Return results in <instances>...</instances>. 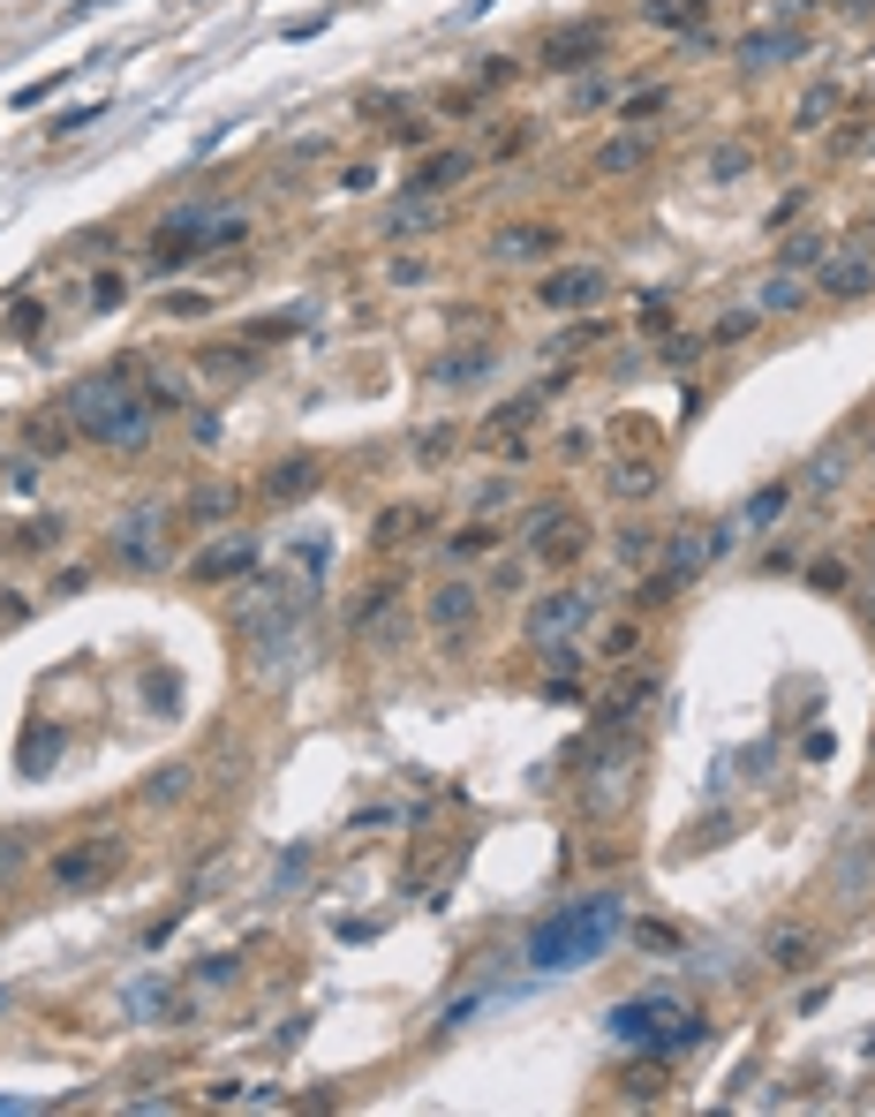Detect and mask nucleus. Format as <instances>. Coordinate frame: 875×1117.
I'll list each match as a JSON object with an SVG mask.
<instances>
[{
	"instance_id": "f257e3e1",
	"label": "nucleus",
	"mask_w": 875,
	"mask_h": 1117,
	"mask_svg": "<svg viewBox=\"0 0 875 1117\" xmlns=\"http://www.w3.org/2000/svg\"><path fill=\"white\" fill-rule=\"evenodd\" d=\"M626 929V891H588V899H566L559 914H543L529 929V974H582L588 959L619 944Z\"/></svg>"
},
{
	"instance_id": "f03ea898",
	"label": "nucleus",
	"mask_w": 875,
	"mask_h": 1117,
	"mask_svg": "<svg viewBox=\"0 0 875 1117\" xmlns=\"http://www.w3.org/2000/svg\"><path fill=\"white\" fill-rule=\"evenodd\" d=\"M136 355H122V363H106V370H91V378H76L69 386V416H76V430H84L91 446H106V453H144L152 446V400L136 393Z\"/></svg>"
},
{
	"instance_id": "7ed1b4c3",
	"label": "nucleus",
	"mask_w": 875,
	"mask_h": 1117,
	"mask_svg": "<svg viewBox=\"0 0 875 1117\" xmlns=\"http://www.w3.org/2000/svg\"><path fill=\"white\" fill-rule=\"evenodd\" d=\"M604 1034H612L619 1050H634V1057H649V1065H671V1057H687V1050L709 1042V1020L695 1004H679L671 989H649V996L612 1004V1012H604Z\"/></svg>"
},
{
	"instance_id": "20e7f679",
	"label": "nucleus",
	"mask_w": 875,
	"mask_h": 1117,
	"mask_svg": "<svg viewBox=\"0 0 875 1117\" xmlns=\"http://www.w3.org/2000/svg\"><path fill=\"white\" fill-rule=\"evenodd\" d=\"M250 234L242 212H211V205H174L159 227H152V264H181L189 250H235Z\"/></svg>"
},
{
	"instance_id": "39448f33",
	"label": "nucleus",
	"mask_w": 875,
	"mask_h": 1117,
	"mask_svg": "<svg viewBox=\"0 0 875 1117\" xmlns=\"http://www.w3.org/2000/svg\"><path fill=\"white\" fill-rule=\"evenodd\" d=\"M114 868H122V838L98 831V838H76V846L53 854V884H61V891H98Z\"/></svg>"
},
{
	"instance_id": "423d86ee",
	"label": "nucleus",
	"mask_w": 875,
	"mask_h": 1117,
	"mask_svg": "<svg viewBox=\"0 0 875 1117\" xmlns=\"http://www.w3.org/2000/svg\"><path fill=\"white\" fill-rule=\"evenodd\" d=\"M604 295H612V272H604V264H559V272H543V288H537V302L551 310V317L596 310Z\"/></svg>"
},
{
	"instance_id": "0eeeda50",
	"label": "nucleus",
	"mask_w": 875,
	"mask_h": 1117,
	"mask_svg": "<svg viewBox=\"0 0 875 1117\" xmlns=\"http://www.w3.org/2000/svg\"><path fill=\"white\" fill-rule=\"evenodd\" d=\"M582 552H588V529L566 514V507H537V514H529V558H537V566H559V574H566Z\"/></svg>"
},
{
	"instance_id": "6e6552de",
	"label": "nucleus",
	"mask_w": 875,
	"mask_h": 1117,
	"mask_svg": "<svg viewBox=\"0 0 875 1117\" xmlns=\"http://www.w3.org/2000/svg\"><path fill=\"white\" fill-rule=\"evenodd\" d=\"M476 612H483V589H476V582H460V574L438 582V589H430V635H438L446 649H460L468 635H476Z\"/></svg>"
},
{
	"instance_id": "1a4fd4ad",
	"label": "nucleus",
	"mask_w": 875,
	"mask_h": 1117,
	"mask_svg": "<svg viewBox=\"0 0 875 1117\" xmlns=\"http://www.w3.org/2000/svg\"><path fill=\"white\" fill-rule=\"evenodd\" d=\"M588 612H596V604H588V589H543V597L529 604V643L543 649V643H566V635H582Z\"/></svg>"
},
{
	"instance_id": "9d476101",
	"label": "nucleus",
	"mask_w": 875,
	"mask_h": 1117,
	"mask_svg": "<svg viewBox=\"0 0 875 1117\" xmlns=\"http://www.w3.org/2000/svg\"><path fill=\"white\" fill-rule=\"evenodd\" d=\"M815 288H823L831 302H868L875 295V258L861 250V242H845V250L831 242V258L815 264Z\"/></svg>"
},
{
	"instance_id": "9b49d317",
	"label": "nucleus",
	"mask_w": 875,
	"mask_h": 1117,
	"mask_svg": "<svg viewBox=\"0 0 875 1117\" xmlns=\"http://www.w3.org/2000/svg\"><path fill=\"white\" fill-rule=\"evenodd\" d=\"M559 227L551 219H506L499 234H491V258L499 264H543V258H559Z\"/></svg>"
},
{
	"instance_id": "f8f14e48",
	"label": "nucleus",
	"mask_w": 875,
	"mask_h": 1117,
	"mask_svg": "<svg viewBox=\"0 0 875 1117\" xmlns=\"http://www.w3.org/2000/svg\"><path fill=\"white\" fill-rule=\"evenodd\" d=\"M242 574H257V536H242V529H227L211 552H197V566H189V582L197 589H219V582H242Z\"/></svg>"
},
{
	"instance_id": "ddd939ff",
	"label": "nucleus",
	"mask_w": 875,
	"mask_h": 1117,
	"mask_svg": "<svg viewBox=\"0 0 875 1117\" xmlns=\"http://www.w3.org/2000/svg\"><path fill=\"white\" fill-rule=\"evenodd\" d=\"M159 521H167L159 507H136V514H122V521H114V558H122V566H136V574H152V566L167 558V544H159Z\"/></svg>"
},
{
	"instance_id": "4468645a",
	"label": "nucleus",
	"mask_w": 875,
	"mask_h": 1117,
	"mask_svg": "<svg viewBox=\"0 0 875 1117\" xmlns=\"http://www.w3.org/2000/svg\"><path fill=\"white\" fill-rule=\"evenodd\" d=\"M596 53H604V23H574V31H559V39L543 45V69H551V76H574Z\"/></svg>"
},
{
	"instance_id": "2eb2a0df",
	"label": "nucleus",
	"mask_w": 875,
	"mask_h": 1117,
	"mask_svg": "<svg viewBox=\"0 0 875 1117\" xmlns=\"http://www.w3.org/2000/svg\"><path fill=\"white\" fill-rule=\"evenodd\" d=\"M310 491H317V453H288V461L264 469V499H272V507H294V499H310Z\"/></svg>"
},
{
	"instance_id": "dca6fc26",
	"label": "nucleus",
	"mask_w": 875,
	"mask_h": 1117,
	"mask_svg": "<svg viewBox=\"0 0 875 1117\" xmlns=\"http://www.w3.org/2000/svg\"><path fill=\"white\" fill-rule=\"evenodd\" d=\"M649 152H657V144H649L642 129H619V136H604V144L588 152V174H642Z\"/></svg>"
},
{
	"instance_id": "f3484780",
	"label": "nucleus",
	"mask_w": 875,
	"mask_h": 1117,
	"mask_svg": "<svg viewBox=\"0 0 875 1117\" xmlns=\"http://www.w3.org/2000/svg\"><path fill=\"white\" fill-rule=\"evenodd\" d=\"M491 363H499L491 347H454V355L430 363V378H438V386H476V378H491Z\"/></svg>"
},
{
	"instance_id": "a211bd4d",
	"label": "nucleus",
	"mask_w": 875,
	"mask_h": 1117,
	"mask_svg": "<svg viewBox=\"0 0 875 1117\" xmlns=\"http://www.w3.org/2000/svg\"><path fill=\"white\" fill-rule=\"evenodd\" d=\"M53 755H61V725H31L23 740H15V777H45Z\"/></svg>"
},
{
	"instance_id": "6ab92c4d",
	"label": "nucleus",
	"mask_w": 875,
	"mask_h": 1117,
	"mask_svg": "<svg viewBox=\"0 0 875 1117\" xmlns=\"http://www.w3.org/2000/svg\"><path fill=\"white\" fill-rule=\"evenodd\" d=\"M800 53H808V31H754V39H740V61H754V69L800 61Z\"/></svg>"
},
{
	"instance_id": "aec40b11",
	"label": "nucleus",
	"mask_w": 875,
	"mask_h": 1117,
	"mask_svg": "<svg viewBox=\"0 0 875 1117\" xmlns=\"http://www.w3.org/2000/svg\"><path fill=\"white\" fill-rule=\"evenodd\" d=\"M430 529V507H377L371 514V544H408Z\"/></svg>"
},
{
	"instance_id": "412c9836",
	"label": "nucleus",
	"mask_w": 875,
	"mask_h": 1117,
	"mask_svg": "<svg viewBox=\"0 0 875 1117\" xmlns=\"http://www.w3.org/2000/svg\"><path fill=\"white\" fill-rule=\"evenodd\" d=\"M468 167H476L468 152H430V159L416 167V197H446V189H454V181H460Z\"/></svg>"
},
{
	"instance_id": "4be33fe9",
	"label": "nucleus",
	"mask_w": 875,
	"mask_h": 1117,
	"mask_svg": "<svg viewBox=\"0 0 875 1117\" xmlns=\"http://www.w3.org/2000/svg\"><path fill=\"white\" fill-rule=\"evenodd\" d=\"M235 507H242V491H235V483H205V491H189V499H181V514L197 521V529H211V521H227Z\"/></svg>"
},
{
	"instance_id": "5701e85b",
	"label": "nucleus",
	"mask_w": 875,
	"mask_h": 1117,
	"mask_svg": "<svg viewBox=\"0 0 875 1117\" xmlns=\"http://www.w3.org/2000/svg\"><path fill=\"white\" fill-rule=\"evenodd\" d=\"M446 227V205L438 197H408V205H393V219H385V234H438Z\"/></svg>"
},
{
	"instance_id": "b1692460",
	"label": "nucleus",
	"mask_w": 875,
	"mask_h": 1117,
	"mask_svg": "<svg viewBox=\"0 0 875 1117\" xmlns=\"http://www.w3.org/2000/svg\"><path fill=\"white\" fill-rule=\"evenodd\" d=\"M754 302H762V317H792V310L808 302V280H800V272H770Z\"/></svg>"
},
{
	"instance_id": "393cba45",
	"label": "nucleus",
	"mask_w": 875,
	"mask_h": 1117,
	"mask_svg": "<svg viewBox=\"0 0 875 1117\" xmlns=\"http://www.w3.org/2000/svg\"><path fill=\"white\" fill-rule=\"evenodd\" d=\"M808 959H815V937H808V929H792V921H778V929H770V967L800 974Z\"/></svg>"
},
{
	"instance_id": "a878e982",
	"label": "nucleus",
	"mask_w": 875,
	"mask_h": 1117,
	"mask_svg": "<svg viewBox=\"0 0 875 1117\" xmlns=\"http://www.w3.org/2000/svg\"><path fill=\"white\" fill-rule=\"evenodd\" d=\"M702 8L709 0H649L642 15H649L657 31H695V39H702Z\"/></svg>"
},
{
	"instance_id": "bb28decb",
	"label": "nucleus",
	"mask_w": 875,
	"mask_h": 1117,
	"mask_svg": "<svg viewBox=\"0 0 875 1117\" xmlns=\"http://www.w3.org/2000/svg\"><path fill=\"white\" fill-rule=\"evenodd\" d=\"M499 544H506V536H491V529H483V521H468V529H454V536H446V544H438V552L454 558V566H468V558L499 552Z\"/></svg>"
},
{
	"instance_id": "cd10ccee",
	"label": "nucleus",
	"mask_w": 875,
	"mask_h": 1117,
	"mask_svg": "<svg viewBox=\"0 0 875 1117\" xmlns=\"http://www.w3.org/2000/svg\"><path fill=\"white\" fill-rule=\"evenodd\" d=\"M823 258H831V234H792L778 250V272H815Z\"/></svg>"
},
{
	"instance_id": "c85d7f7f",
	"label": "nucleus",
	"mask_w": 875,
	"mask_h": 1117,
	"mask_svg": "<svg viewBox=\"0 0 875 1117\" xmlns=\"http://www.w3.org/2000/svg\"><path fill=\"white\" fill-rule=\"evenodd\" d=\"M785 507H792V483H762V491L748 499V514H740V529H770Z\"/></svg>"
},
{
	"instance_id": "c756f323",
	"label": "nucleus",
	"mask_w": 875,
	"mask_h": 1117,
	"mask_svg": "<svg viewBox=\"0 0 875 1117\" xmlns=\"http://www.w3.org/2000/svg\"><path fill=\"white\" fill-rule=\"evenodd\" d=\"M128 1020H167V982L159 974H144V982H128Z\"/></svg>"
},
{
	"instance_id": "7c9ffc66",
	"label": "nucleus",
	"mask_w": 875,
	"mask_h": 1117,
	"mask_svg": "<svg viewBox=\"0 0 875 1117\" xmlns=\"http://www.w3.org/2000/svg\"><path fill=\"white\" fill-rule=\"evenodd\" d=\"M288 552H294L302 574H325V566H333V536H325V529H302V536H288Z\"/></svg>"
},
{
	"instance_id": "2f4dec72",
	"label": "nucleus",
	"mask_w": 875,
	"mask_h": 1117,
	"mask_svg": "<svg viewBox=\"0 0 875 1117\" xmlns=\"http://www.w3.org/2000/svg\"><path fill=\"white\" fill-rule=\"evenodd\" d=\"M649 491H657L649 461H612V499H649Z\"/></svg>"
},
{
	"instance_id": "473e14b6",
	"label": "nucleus",
	"mask_w": 875,
	"mask_h": 1117,
	"mask_svg": "<svg viewBox=\"0 0 875 1117\" xmlns=\"http://www.w3.org/2000/svg\"><path fill=\"white\" fill-rule=\"evenodd\" d=\"M205 370H211V378H219V386H235V378H250L257 363H250V355H242V347H211V355H205Z\"/></svg>"
},
{
	"instance_id": "72a5a7b5",
	"label": "nucleus",
	"mask_w": 875,
	"mask_h": 1117,
	"mask_svg": "<svg viewBox=\"0 0 875 1117\" xmlns=\"http://www.w3.org/2000/svg\"><path fill=\"white\" fill-rule=\"evenodd\" d=\"M748 167H754L748 144H717V152H709V181H732V174H748Z\"/></svg>"
},
{
	"instance_id": "f704fd0d",
	"label": "nucleus",
	"mask_w": 875,
	"mask_h": 1117,
	"mask_svg": "<svg viewBox=\"0 0 875 1117\" xmlns=\"http://www.w3.org/2000/svg\"><path fill=\"white\" fill-rule=\"evenodd\" d=\"M665 106H671V91H665V84H649V91H634V98L619 106V122H649V114H665Z\"/></svg>"
},
{
	"instance_id": "c9c22d12",
	"label": "nucleus",
	"mask_w": 875,
	"mask_h": 1117,
	"mask_svg": "<svg viewBox=\"0 0 875 1117\" xmlns=\"http://www.w3.org/2000/svg\"><path fill=\"white\" fill-rule=\"evenodd\" d=\"M837 476H845V446H837V453H823V461L808 469V491H815V499H831V491H837Z\"/></svg>"
},
{
	"instance_id": "e433bc0d",
	"label": "nucleus",
	"mask_w": 875,
	"mask_h": 1117,
	"mask_svg": "<svg viewBox=\"0 0 875 1117\" xmlns=\"http://www.w3.org/2000/svg\"><path fill=\"white\" fill-rule=\"evenodd\" d=\"M837 106V84H815L808 98H800V129H823V114Z\"/></svg>"
},
{
	"instance_id": "4c0bfd02",
	"label": "nucleus",
	"mask_w": 875,
	"mask_h": 1117,
	"mask_svg": "<svg viewBox=\"0 0 875 1117\" xmlns=\"http://www.w3.org/2000/svg\"><path fill=\"white\" fill-rule=\"evenodd\" d=\"M513 507V476H491L483 491H476V514H506Z\"/></svg>"
},
{
	"instance_id": "58836bf2",
	"label": "nucleus",
	"mask_w": 875,
	"mask_h": 1117,
	"mask_svg": "<svg viewBox=\"0 0 875 1117\" xmlns=\"http://www.w3.org/2000/svg\"><path fill=\"white\" fill-rule=\"evenodd\" d=\"M649 544H657L649 529H619V544H612V552H619V566H642V558H649Z\"/></svg>"
},
{
	"instance_id": "ea45409f",
	"label": "nucleus",
	"mask_w": 875,
	"mask_h": 1117,
	"mask_svg": "<svg viewBox=\"0 0 875 1117\" xmlns=\"http://www.w3.org/2000/svg\"><path fill=\"white\" fill-rule=\"evenodd\" d=\"M634 649H642V627H634V619H619V627L604 635V657L619 665V657H634Z\"/></svg>"
},
{
	"instance_id": "a19ab883",
	"label": "nucleus",
	"mask_w": 875,
	"mask_h": 1117,
	"mask_svg": "<svg viewBox=\"0 0 875 1117\" xmlns=\"http://www.w3.org/2000/svg\"><path fill=\"white\" fill-rule=\"evenodd\" d=\"M754 325H762V310H725V317H717V341H748Z\"/></svg>"
},
{
	"instance_id": "79ce46f5",
	"label": "nucleus",
	"mask_w": 875,
	"mask_h": 1117,
	"mask_svg": "<svg viewBox=\"0 0 875 1117\" xmlns=\"http://www.w3.org/2000/svg\"><path fill=\"white\" fill-rule=\"evenodd\" d=\"M23 868H31V838L8 831V838H0V876H23Z\"/></svg>"
},
{
	"instance_id": "37998d69",
	"label": "nucleus",
	"mask_w": 875,
	"mask_h": 1117,
	"mask_svg": "<svg viewBox=\"0 0 875 1117\" xmlns=\"http://www.w3.org/2000/svg\"><path fill=\"white\" fill-rule=\"evenodd\" d=\"M122 295H128V280H122V272H98V280H91V310H114Z\"/></svg>"
},
{
	"instance_id": "c03bdc74",
	"label": "nucleus",
	"mask_w": 875,
	"mask_h": 1117,
	"mask_svg": "<svg viewBox=\"0 0 875 1117\" xmlns=\"http://www.w3.org/2000/svg\"><path fill=\"white\" fill-rule=\"evenodd\" d=\"M152 408H181V378L174 370H152V393H144Z\"/></svg>"
},
{
	"instance_id": "a18cd8bd",
	"label": "nucleus",
	"mask_w": 875,
	"mask_h": 1117,
	"mask_svg": "<svg viewBox=\"0 0 875 1117\" xmlns=\"http://www.w3.org/2000/svg\"><path fill=\"white\" fill-rule=\"evenodd\" d=\"M0 476H8V491H15V499H31V491H39V461H8Z\"/></svg>"
},
{
	"instance_id": "49530a36",
	"label": "nucleus",
	"mask_w": 875,
	"mask_h": 1117,
	"mask_svg": "<svg viewBox=\"0 0 875 1117\" xmlns=\"http://www.w3.org/2000/svg\"><path fill=\"white\" fill-rule=\"evenodd\" d=\"M181 793H189V771H159V777H152V801H159V808L181 801Z\"/></svg>"
},
{
	"instance_id": "de8ad7c7",
	"label": "nucleus",
	"mask_w": 875,
	"mask_h": 1117,
	"mask_svg": "<svg viewBox=\"0 0 875 1117\" xmlns=\"http://www.w3.org/2000/svg\"><path fill=\"white\" fill-rule=\"evenodd\" d=\"M521 582H529V558H506L499 574H491V589H506V597H513V589H521Z\"/></svg>"
},
{
	"instance_id": "09e8293b",
	"label": "nucleus",
	"mask_w": 875,
	"mask_h": 1117,
	"mask_svg": "<svg viewBox=\"0 0 875 1117\" xmlns=\"http://www.w3.org/2000/svg\"><path fill=\"white\" fill-rule=\"evenodd\" d=\"M808 582H815V589H845V566H837V558H815Z\"/></svg>"
},
{
	"instance_id": "8fccbe9b",
	"label": "nucleus",
	"mask_w": 875,
	"mask_h": 1117,
	"mask_svg": "<svg viewBox=\"0 0 875 1117\" xmlns=\"http://www.w3.org/2000/svg\"><path fill=\"white\" fill-rule=\"evenodd\" d=\"M31 446H39V453H61V446H69V430H53V416H39V430H31Z\"/></svg>"
},
{
	"instance_id": "3c124183",
	"label": "nucleus",
	"mask_w": 875,
	"mask_h": 1117,
	"mask_svg": "<svg viewBox=\"0 0 875 1117\" xmlns=\"http://www.w3.org/2000/svg\"><path fill=\"white\" fill-rule=\"evenodd\" d=\"M695 355H702V341H687V333H679V341H665V363H671V370H687Z\"/></svg>"
},
{
	"instance_id": "603ef678",
	"label": "nucleus",
	"mask_w": 875,
	"mask_h": 1117,
	"mask_svg": "<svg viewBox=\"0 0 875 1117\" xmlns=\"http://www.w3.org/2000/svg\"><path fill=\"white\" fill-rule=\"evenodd\" d=\"M446 446H454V430H423V438H416V461H438Z\"/></svg>"
},
{
	"instance_id": "864d4df0",
	"label": "nucleus",
	"mask_w": 875,
	"mask_h": 1117,
	"mask_svg": "<svg viewBox=\"0 0 875 1117\" xmlns=\"http://www.w3.org/2000/svg\"><path fill=\"white\" fill-rule=\"evenodd\" d=\"M8 325H15V333L31 341V333H39V302H15V310H8Z\"/></svg>"
},
{
	"instance_id": "5fc2aeb1",
	"label": "nucleus",
	"mask_w": 875,
	"mask_h": 1117,
	"mask_svg": "<svg viewBox=\"0 0 875 1117\" xmlns=\"http://www.w3.org/2000/svg\"><path fill=\"white\" fill-rule=\"evenodd\" d=\"M167 310H174V317H205L211 295H167Z\"/></svg>"
},
{
	"instance_id": "6e6d98bb",
	"label": "nucleus",
	"mask_w": 875,
	"mask_h": 1117,
	"mask_svg": "<svg viewBox=\"0 0 875 1117\" xmlns=\"http://www.w3.org/2000/svg\"><path fill=\"white\" fill-rule=\"evenodd\" d=\"M642 325H649V333H665V325H671V302H665V295H649V310H642Z\"/></svg>"
},
{
	"instance_id": "4d7b16f0",
	"label": "nucleus",
	"mask_w": 875,
	"mask_h": 1117,
	"mask_svg": "<svg viewBox=\"0 0 875 1117\" xmlns=\"http://www.w3.org/2000/svg\"><path fill=\"white\" fill-rule=\"evenodd\" d=\"M423 272H430V264H423V258H393V280H400V288H416Z\"/></svg>"
},
{
	"instance_id": "13d9d810",
	"label": "nucleus",
	"mask_w": 875,
	"mask_h": 1117,
	"mask_svg": "<svg viewBox=\"0 0 875 1117\" xmlns=\"http://www.w3.org/2000/svg\"><path fill=\"white\" fill-rule=\"evenodd\" d=\"M604 91H612V84H604V76H588V84L574 91V106H582V114H588V106H604Z\"/></svg>"
},
{
	"instance_id": "bf43d9fd",
	"label": "nucleus",
	"mask_w": 875,
	"mask_h": 1117,
	"mask_svg": "<svg viewBox=\"0 0 875 1117\" xmlns=\"http://www.w3.org/2000/svg\"><path fill=\"white\" fill-rule=\"evenodd\" d=\"M189 438H197V446H211V438H219V416H211V408H205V416H189Z\"/></svg>"
},
{
	"instance_id": "052dcab7",
	"label": "nucleus",
	"mask_w": 875,
	"mask_h": 1117,
	"mask_svg": "<svg viewBox=\"0 0 875 1117\" xmlns=\"http://www.w3.org/2000/svg\"><path fill=\"white\" fill-rule=\"evenodd\" d=\"M31 604H23V589H0V619H23Z\"/></svg>"
},
{
	"instance_id": "680f3d73",
	"label": "nucleus",
	"mask_w": 875,
	"mask_h": 1117,
	"mask_svg": "<svg viewBox=\"0 0 875 1117\" xmlns=\"http://www.w3.org/2000/svg\"><path fill=\"white\" fill-rule=\"evenodd\" d=\"M861 1057H875V1027H868V1042H861Z\"/></svg>"
},
{
	"instance_id": "e2e57ef3",
	"label": "nucleus",
	"mask_w": 875,
	"mask_h": 1117,
	"mask_svg": "<svg viewBox=\"0 0 875 1117\" xmlns=\"http://www.w3.org/2000/svg\"><path fill=\"white\" fill-rule=\"evenodd\" d=\"M0 1012H8V989H0Z\"/></svg>"
},
{
	"instance_id": "0e129e2a",
	"label": "nucleus",
	"mask_w": 875,
	"mask_h": 1117,
	"mask_svg": "<svg viewBox=\"0 0 875 1117\" xmlns=\"http://www.w3.org/2000/svg\"><path fill=\"white\" fill-rule=\"evenodd\" d=\"M868 552H875V544H868Z\"/></svg>"
}]
</instances>
